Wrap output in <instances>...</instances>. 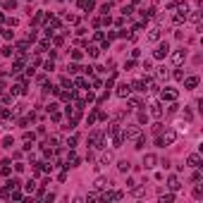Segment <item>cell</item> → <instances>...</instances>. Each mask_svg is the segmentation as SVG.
Masks as SVG:
<instances>
[{"instance_id":"6da1fadb","label":"cell","mask_w":203,"mask_h":203,"mask_svg":"<svg viewBox=\"0 0 203 203\" xmlns=\"http://www.w3.org/2000/svg\"><path fill=\"white\" fill-rule=\"evenodd\" d=\"M141 134V129L136 124H129V127H124V132H122V139H136Z\"/></svg>"},{"instance_id":"7a4b0ae2","label":"cell","mask_w":203,"mask_h":203,"mask_svg":"<svg viewBox=\"0 0 203 203\" xmlns=\"http://www.w3.org/2000/svg\"><path fill=\"white\" fill-rule=\"evenodd\" d=\"M174 139H177V132H165V136L162 139H158V146H170V144H174Z\"/></svg>"},{"instance_id":"3957f363","label":"cell","mask_w":203,"mask_h":203,"mask_svg":"<svg viewBox=\"0 0 203 203\" xmlns=\"http://www.w3.org/2000/svg\"><path fill=\"white\" fill-rule=\"evenodd\" d=\"M89 144H91L93 148H103V134H100V132H91Z\"/></svg>"},{"instance_id":"277c9868","label":"cell","mask_w":203,"mask_h":203,"mask_svg":"<svg viewBox=\"0 0 203 203\" xmlns=\"http://www.w3.org/2000/svg\"><path fill=\"white\" fill-rule=\"evenodd\" d=\"M167 53H170V45H167V41H165V43H160V45H158V50L153 53V57H155V60H162V57L167 55Z\"/></svg>"},{"instance_id":"5b68a950","label":"cell","mask_w":203,"mask_h":203,"mask_svg":"<svg viewBox=\"0 0 203 203\" xmlns=\"http://www.w3.org/2000/svg\"><path fill=\"white\" fill-rule=\"evenodd\" d=\"M184 60H186V50L184 48H179V50L172 53V65H182Z\"/></svg>"},{"instance_id":"8992f818","label":"cell","mask_w":203,"mask_h":203,"mask_svg":"<svg viewBox=\"0 0 203 203\" xmlns=\"http://www.w3.org/2000/svg\"><path fill=\"white\" fill-rule=\"evenodd\" d=\"M160 96H162V100H170V103H172V100H177V91H174V89H162Z\"/></svg>"},{"instance_id":"52a82bcc","label":"cell","mask_w":203,"mask_h":203,"mask_svg":"<svg viewBox=\"0 0 203 203\" xmlns=\"http://www.w3.org/2000/svg\"><path fill=\"white\" fill-rule=\"evenodd\" d=\"M129 93H132V86H129V84H120V86H117V96H120V98H127Z\"/></svg>"},{"instance_id":"ba28073f","label":"cell","mask_w":203,"mask_h":203,"mask_svg":"<svg viewBox=\"0 0 203 203\" xmlns=\"http://www.w3.org/2000/svg\"><path fill=\"white\" fill-rule=\"evenodd\" d=\"M144 165H146V170H151V167H155V165H158V158H155L153 153H148L146 158H144Z\"/></svg>"},{"instance_id":"9c48e42d","label":"cell","mask_w":203,"mask_h":203,"mask_svg":"<svg viewBox=\"0 0 203 203\" xmlns=\"http://www.w3.org/2000/svg\"><path fill=\"white\" fill-rule=\"evenodd\" d=\"M186 165H189V167H198V165H201V155H198V153H191V155L186 158Z\"/></svg>"},{"instance_id":"30bf717a","label":"cell","mask_w":203,"mask_h":203,"mask_svg":"<svg viewBox=\"0 0 203 203\" xmlns=\"http://www.w3.org/2000/svg\"><path fill=\"white\" fill-rule=\"evenodd\" d=\"M151 115H153V117H160V115H162V105L158 103V100L151 103Z\"/></svg>"},{"instance_id":"8fae6325","label":"cell","mask_w":203,"mask_h":203,"mask_svg":"<svg viewBox=\"0 0 203 203\" xmlns=\"http://www.w3.org/2000/svg\"><path fill=\"white\" fill-rule=\"evenodd\" d=\"M79 165V155L77 153H69V155H67V165L65 167H77Z\"/></svg>"},{"instance_id":"7c38bea8","label":"cell","mask_w":203,"mask_h":203,"mask_svg":"<svg viewBox=\"0 0 203 203\" xmlns=\"http://www.w3.org/2000/svg\"><path fill=\"white\" fill-rule=\"evenodd\" d=\"M198 86V77H186L184 79V89H196Z\"/></svg>"},{"instance_id":"4fadbf2b","label":"cell","mask_w":203,"mask_h":203,"mask_svg":"<svg viewBox=\"0 0 203 203\" xmlns=\"http://www.w3.org/2000/svg\"><path fill=\"white\" fill-rule=\"evenodd\" d=\"M158 38H160V29L155 26V29H151V31H148V41L153 43V41H158Z\"/></svg>"},{"instance_id":"5bb4252c","label":"cell","mask_w":203,"mask_h":203,"mask_svg":"<svg viewBox=\"0 0 203 203\" xmlns=\"http://www.w3.org/2000/svg\"><path fill=\"white\" fill-rule=\"evenodd\" d=\"M167 186H170L172 191H177V189H179V179H177V177L172 174V177H170V184H167Z\"/></svg>"},{"instance_id":"9a60e30c","label":"cell","mask_w":203,"mask_h":203,"mask_svg":"<svg viewBox=\"0 0 203 203\" xmlns=\"http://www.w3.org/2000/svg\"><path fill=\"white\" fill-rule=\"evenodd\" d=\"M117 167H120V172H129V160H120Z\"/></svg>"},{"instance_id":"2e32d148","label":"cell","mask_w":203,"mask_h":203,"mask_svg":"<svg viewBox=\"0 0 203 203\" xmlns=\"http://www.w3.org/2000/svg\"><path fill=\"white\" fill-rule=\"evenodd\" d=\"M12 93H15V96H22L24 93V84H15L12 86Z\"/></svg>"},{"instance_id":"e0dca14e","label":"cell","mask_w":203,"mask_h":203,"mask_svg":"<svg viewBox=\"0 0 203 203\" xmlns=\"http://www.w3.org/2000/svg\"><path fill=\"white\" fill-rule=\"evenodd\" d=\"M105 186H108V182H105L103 177H98V179H96V184H93V189H105Z\"/></svg>"},{"instance_id":"ac0fdd59","label":"cell","mask_w":203,"mask_h":203,"mask_svg":"<svg viewBox=\"0 0 203 203\" xmlns=\"http://www.w3.org/2000/svg\"><path fill=\"white\" fill-rule=\"evenodd\" d=\"M174 201V196L172 194H165V196H160V203H172Z\"/></svg>"},{"instance_id":"d6986e66","label":"cell","mask_w":203,"mask_h":203,"mask_svg":"<svg viewBox=\"0 0 203 203\" xmlns=\"http://www.w3.org/2000/svg\"><path fill=\"white\" fill-rule=\"evenodd\" d=\"M132 12H134V7H132V5H124V7H122V15H124V17H129Z\"/></svg>"},{"instance_id":"ffe728a7","label":"cell","mask_w":203,"mask_h":203,"mask_svg":"<svg viewBox=\"0 0 203 203\" xmlns=\"http://www.w3.org/2000/svg\"><path fill=\"white\" fill-rule=\"evenodd\" d=\"M110 160H112V155H110V153H103V155H100V162H103V165H108Z\"/></svg>"},{"instance_id":"44dd1931","label":"cell","mask_w":203,"mask_h":203,"mask_svg":"<svg viewBox=\"0 0 203 203\" xmlns=\"http://www.w3.org/2000/svg\"><path fill=\"white\" fill-rule=\"evenodd\" d=\"M117 132H120V124H110V127H108V134H112V136H115Z\"/></svg>"},{"instance_id":"7402d4cb","label":"cell","mask_w":203,"mask_h":203,"mask_svg":"<svg viewBox=\"0 0 203 203\" xmlns=\"http://www.w3.org/2000/svg\"><path fill=\"white\" fill-rule=\"evenodd\" d=\"M67 69H69V74H77L81 67H79V65H67Z\"/></svg>"},{"instance_id":"603a6c76","label":"cell","mask_w":203,"mask_h":203,"mask_svg":"<svg viewBox=\"0 0 203 203\" xmlns=\"http://www.w3.org/2000/svg\"><path fill=\"white\" fill-rule=\"evenodd\" d=\"M89 55H91V57L98 55V48H96V45H89Z\"/></svg>"},{"instance_id":"cb8c5ba5","label":"cell","mask_w":203,"mask_h":203,"mask_svg":"<svg viewBox=\"0 0 203 203\" xmlns=\"http://www.w3.org/2000/svg\"><path fill=\"white\" fill-rule=\"evenodd\" d=\"M96 117H98V112H91L89 117H86V122H89V124H93V122H96Z\"/></svg>"},{"instance_id":"d4e9b609","label":"cell","mask_w":203,"mask_h":203,"mask_svg":"<svg viewBox=\"0 0 203 203\" xmlns=\"http://www.w3.org/2000/svg\"><path fill=\"white\" fill-rule=\"evenodd\" d=\"M162 77H167V69L165 67H158V79H162Z\"/></svg>"},{"instance_id":"484cf974","label":"cell","mask_w":203,"mask_h":203,"mask_svg":"<svg viewBox=\"0 0 203 203\" xmlns=\"http://www.w3.org/2000/svg\"><path fill=\"white\" fill-rule=\"evenodd\" d=\"M12 53H15V50H12V45H7V48H3V55H5V57H10Z\"/></svg>"},{"instance_id":"4316f807","label":"cell","mask_w":203,"mask_h":203,"mask_svg":"<svg viewBox=\"0 0 203 203\" xmlns=\"http://www.w3.org/2000/svg\"><path fill=\"white\" fill-rule=\"evenodd\" d=\"M7 184H10L12 189H19V186H22V184H19V179H10V182H7Z\"/></svg>"},{"instance_id":"83f0119b","label":"cell","mask_w":203,"mask_h":203,"mask_svg":"<svg viewBox=\"0 0 203 203\" xmlns=\"http://www.w3.org/2000/svg\"><path fill=\"white\" fill-rule=\"evenodd\" d=\"M5 7H10V10H15V7H17V0H7V3H5Z\"/></svg>"},{"instance_id":"f1b7e54d","label":"cell","mask_w":203,"mask_h":203,"mask_svg":"<svg viewBox=\"0 0 203 203\" xmlns=\"http://www.w3.org/2000/svg\"><path fill=\"white\" fill-rule=\"evenodd\" d=\"M33 189H36V182H33V179L26 182V191H33Z\"/></svg>"},{"instance_id":"f546056e","label":"cell","mask_w":203,"mask_h":203,"mask_svg":"<svg viewBox=\"0 0 203 203\" xmlns=\"http://www.w3.org/2000/svg\"><path fill=\"white\" fill-rule=\"evenodd\" d=\"M41 22H43V12H38V15L33 17V24H41Z\"/></svg>"},{"instance_id":"4dcf8cb0","label":"cell","mask_w":203,"mask_h":203,"mask_svg":"<svg viewBox=\"0 0 203 203\" xmlns=\"http://www.w3.org/2000/svg\"><path fill=\"white\" fill-rule=\"evenodd\" d=\"M55 69V65H53V60H48V62H45V72H53Z\"/></svg>"},{"instance_id":"1f68e13d","label":"cell","mask_w":203,"mask_h":203,"mask_svg":"<svg viewBox=\"0 0 203 203\" xmlns=\"http://www.w3.org/2000/svg\"><path fill=\"white\" fill-rule=\"evenodd\" d=\"M198 19H201V15H198V10H196L194 15H191V22H194V24H198Z\"/></svg>"},{"instance_id":"d6a6232c","label":"cell","mask_w":203,"mask_h":203,"mask_svg":"<svg viewBox=\"0 0 203 203\" xmlns=\"http://www.w3.org/2000/svg\"><path fill=\"white\" fill-rule=\"evenodd\" d=\"M194 196H196V198H201V196H203V189L196 186V189H194Z\"/></svg>"},{"instance_id":"836d02e7","label":"cell","mask_w":203,"mask_h":203,"mask_svg":"<svg viewBox=\"0 0 203 203\" xmlns=\"http://www.w3.org/2000/svg\"><path fill=\"white\" fill-rule=\"evenodd\" d=\"M155 15V10L153 7H148V10H144V17H153Z\"/></svg>"},{"instance_id":"e575fe53","label":"cell","mask_w":203,"mask_h":203,"mask_svg":"<svg viewBox=\"0 0 203 203\" xmlns=\"http://www.w3.org/2000/svg\"><path fill=\"white\" fill-rule=\"evenodd\" d=\"M22 110H24V103H17V105H15V115H19Z\"/></svg>"},{"instance_id":"d590c367","label":"cell","mask_w":203,"mask_h":203,"mask_svg":"<svg viewBox=\"0 0 203 203\" xmlns=\"http://www.w3.org/2000/svg\"><path fill=\"white\" fill-rule=\"evenodd\" d=\"M74 144H77V139H74V136L67 139V146H69V148H74Z\"/></svg>"}]
</instances>
